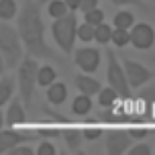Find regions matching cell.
<instances>
[{"label": "cell", "instance_id": "1", "mask_svg": "<svg viewBox=\"0 0 155 155\" xmlns=\"http://www.w3.org/2000/svg\"><path fill=\"white\" fill-rule=\"evenodd\" d=\"M41 6L43 0H23V6L16 12V31L27 55H33L35 59L39 57L55 59L57 55L51 51V47L45 41V23H43Z\"/></svg>", "mask_w": 155, "mask_h": 155}, {"label": "cell", "instance_id": "2", "mask_svg": "<svg viewBox=\"0 0 155 155\" xmlns=\"http://www.w3.org/2000/svg\"><path fill=\"white\" fill-rule=\"evenodd\" d=\"M0 55L4 57L6 68L10 70L18 65V61L25 55V47L18 37V31L8 21H0Z\"/></svg>", "mask_w": 155, "mask_h": 155}, {"label": "cell", "instance_id": "3", "mask_svg": "<svg viewBox=\"0 0 155 155\" xmlns=\"http://www.w3.org/2000/svg\"><path fill=\"white\" fill-rule=\"evenodd\" d=\"M16 86H18V96L27 108H31L33 96H35V88H37V70L39 63L33 55H23V59L16 65Z\"/></svg>", "mask_w": 155, "mask_h": 155}, {"label": "cell", "instance_id": "4", "mask_svg": "<svg viewBox=\"0 0 155 155\" xmlns=\"http://www.w3.org/2000/svg\"><path fill=\"white\" fill-rule=\"evenodd\" d=\"M76 29H78V15L74 10L65 12L59 18H53L51 25V35H53L55 45L59 47V51L70 55L76 45Z\"/></svg>", "mask_w": 155, "mask_h": 155}, {"label": "cell", "instance_id": "5", "mask_svg": "<svg viewBox=\"0 0 155 155\" xmlns=\"http://www.w3.org/2000/svg\"><path fill=\"white\" fill-rule=\"evenodd\" d=\"M106 57H108V70H106V80H108V86L114 88L118 98H131V86L127 82V76H124L123 63L118 61L114 51H106Z\"/></svg>", "mask_w": 155, "mask_h": 155}, {"label": "cell", "instance_id": "6", "mask_svg": "<svg viewBox=\"0 0 155 155\" xmlns=\"http://www.w3.org/2000/svg\"><path fill=\"white\" fill-rule=\"evenodd\" d=\"M123 70H124V76H127V82L131 86V90L133 88H143L153 78V71L147 70L143 63L135 61V59H127V57L123 59Z\"/></svg>", "mask_w": 155, "mask_h": 155}, {"label": "cell", "instance_id": "7", "mask_svg": "<svg viewBox=\"0 0 155 155\" xmlns=\"http://www.w3.org/2000/svg\"><path fill=\"white\" fill-rule=\"evenodd\" d=\"M129 35H131L129 45H133L139 51H147L155 45V29L149 23H135L129 29Z\"/></svg>", "mask_w": 155, "mask_h": 155}, {"label": "cell", "instance_id": "8", "mask_svg": "<svg viewBox=\"0 0 155 155\" xmlns=\"http://www.w3.org/2000/svg\"><path fill=\"white\" fill-rule=\"evenodd\" d=\"M100 49L96 47H80L76 49V55H74V61L84 74H94V71L100 68Z\"/></svg>", "mask_w": 155, "mask_h": 155}, {"label": "cell", "instance_id": "9", "mask_svg": "<svg viewBox=\"0 0 155 155\" xmlns=\"http://www.w3.org/2000/svg\"><path fill=\"white\" fill-rule=\"evenodd\" d=\"M37 137H39V135H35V133L16 131L15 127H8L6 131L2 129V131H0V155L8 153L12 147L21 145V143H31V141H35Z\"/></svg>", "mask_w": 155, "mask_h": 155}, {"label": "cell", "instance_id": "10", "mask_svg": "<svg viewBox=\"0 0 155 155\" xmlns=\"http://www.w3.org/2000/svg\"><path fill=\"white\" fill-rule=\"evenodd\" d=\"M106 151L110 155H123L127 149L133 145V137L129 135L127 131H120V129H114V131H108L106 133Z\"/></svg>", "mask_w": 155, "mask_h": 155}, {"label": "cell", "instance_id": "11", "mask_svg": "<svg viewBox=\"0 0 155 155\" xmlns=\"http://www.w3.org/2000/svg\"><path fill=\"white\" fill-rule=\"evenodd\" d=\"M27 120V112H25V104L21 98H10L8 100V108L4 112V124L6 127H18Z\"/></svg>", "mask_w": 155, "mask_h": 155}, {"label": "cell", "instance_id": "12", "mask_svg": "<svg viewBox=\"0 0 155 155\" xmlns=\"http://www.w3.org/2000/svg\"><path fill=\"white\" fill-rule=\"evenodd\" d=\"M74 84H76V88L82 94H86V96H96L102 88L100 82H98L96 78H92V74H78V76L74 78Z\"/></svg>", "mask_w": 155, "mask_h": 155}, {"label": "cell", "instance_id": "13", "mask_svg": "<svg viewBox=\"0 0 155 155\" xmlns=\"http://www.w3.org/2000/svg\"><path fill=\"white\" fill-rule=\"evenodd\" d=\"M47 100H49V104H53V106H59V104H63V102L68 100V86L63 84V82H57L55 80L53 84L47 86Z\"/></svg>", "mask_w": 155, "mask_h": 155}, {"label": "cell", "instance_id": "14", "mask_svg": "<svg viewBox=\"0 0 155 155\" xmlns=\"http://www.w3.org/2000/svg\"><path fill=\"white\" fill-rule=\"evenodd\" d=\"M71 112L76 116H86L92 112V96H86V94H78L74 102H71Z\"/></svg>", "mask_w": 155, "mask_h": 155}, {"label": "cell", "instance_id": "15", "mask_svg": "<svg viewBox=\"0 0 155 155\" xmlns=\"http://www.w3.org/2000/svg\"><path fill=\"white\" fill-rule=\"evenodd\" d=\"M16 88V82L12 80V76H0V108L8 104V100L12 98Z\"/></svg>", "mask_w": 155, "mask_h": 155}, {"label": "cell", "instance_id": "16", "mask_svg": "<svg viewBox=\"0 0 155 155\" xmlns=\"http://www.w3.org/2000/svg\"><path fill=\"white\" fill-rule=\"evenodd\" d=\"M61 137L63 141H65V145H68V149H71V151H78L80 149V145H82V129H76V127H70V129H63Z\"/></svg>", "mask_w": 155, "mask_h": 155}, {"label": "cell", "instance_id": "17", "mask_svg": "<svg viewBox=\"0 0 155 155\" xmlns=\"http://www.w3.org/2000/svg\"><path fill=\"white\" fill-rule=\"evenodd\" d=\"M55 80H57V71H55V68H51V65H39V70H37V86L47 88L49 84H53Z\"/></svg>", "mask_w": 155, "mask_h": 155}, {"label": "cell", "instance_id": "18", "mask_svg": "<svg viewBox=\"0 0 155 155\" xmlns=\"http://www.w3.org/2000/svg\"><path fill=\"white\" fill-rule=\"evenodd\" d=\"M110 35H112V27L106 21L94 27V41L100 43V45H108L110 43Z\"/></svg>", "mask_w": 155, "mask_h": 155}, {"label": "cell", "instance_id": "19", "mask_svg": "<svg viewBox=\"0 0 155 155\" xmlns=\"http://www.w3.org/2000/svg\"><path fill=\"white\" fill-rule=\"evenodd\" d=\"M96 96H98L100 106H104V108L114 106V102L118 100V94H116V90H114V88H110V86H106V88H100V92L96 94Z\"/></svg>", "mask_w": 155, "mask_h": 155}, {"label": "cell", "instance_id": "20", "mask_svg": "<svg viewBox=\"0 0 155 155\" xmlns=\"http://www.w3.org/2000/svg\"><path fill=\"white\" fill-rule=\"evenodd\" d=\"M112 23H114V29H131L135 25V15L129 10H118L112 18Z\"/></svg>", "mask_w": 155, "mask_h": 155}, {"label": "cell", "instance_id": "21", "mask_svg": "<svg viewBox=\"0 0 155 155\" xmlns=\"http://www.w3.org/2000/svg\"><path fill=\"white\" fill-rule=\"evenodd\" d=\"M16 0H0V21H12L16 18Z\"/></svg>", "mask_w": 155, "mask_h": 155}, {"label": "cell", "instance_id": "22", "mask_svg": "<svg viewBox=\"0 0 155 155\" xmlns=\"http://www.w3.org/2000/svg\"><path fill=\"white\" fill-rule=\"evenodd\" d=\"M65 12H70V8H68V4H65L63 0H49V4H47V15L51 16V18H59V16H63Z\"/></svg>", "mask_w": 155, "mask_h": 155}, {"label": "cell", "instance_id": "23", "mask_svg": "<svg viewBox=\"0 0 155 155\" xmlns=\"http://www.w3.org/2000/svg\"><path fill=\"white\" fill-rule=\"evenodd\" d=\"M110 43H114L116 47H127L131 43V35H129V29H112V35H110Z\"/></svg>", "mask_w": 155, "mask_h": 155}, {"label": "cell", "instance_id": "24", "mask_svg": "<svg viewBox=\"0 0 155 155\" xmlns=\"http://www.w3.org/2000/svg\"><path fill=\"white\" fill-rule=\"evenodd\" d=\"M76 39L84 41V43H90L94 39V27L90 23H78V29H76Z\"/></svg>", "mask_w": 155, "mask_h": 155}, {"label": "cell", "instance_id": "25", "mask_svg": "<svg viewBox=\"0 0 155 155\" xmlns=\"http://www.w3.org/2000/svg\"><path fill=\"white\" fill-rule=\"evenodd\" d=\"M84 21H86V23H90L92 27H96V25L104 23V12L96 6V8H92V10H88V12H84Z\"/></svg>", "mask_w": 155, "mask_h": 155}, {"label": "cell", "instance_id": "26", "mask_svg": "<svg viewBox=\"0 0 155 155\" xmlns=\"http://www.w3.org/2000/svg\"><path fill=\"white\" fill-rule=\"evenodd\" d=\"M127 153L129 155H151V145L147 143H137V145H131V147L127 149Z\"/></svg>", "mask_w": 155, "mask_h": 155}, {"label": "cell", "instance_id": "27", "mask_svg": "<svg viewBox=\"0 0 155 155\" xmlns=\"http://www.w3.org/2000/svg\"><path fill=\"white\" fill-rule=\"evenodd\" d=\"M35 153H37V155H55L57 151H55V147L51 145V143H49V141H45V139H43V141H41V143L37 145Z\"/></svg>", "mask_w": 155, "mask_h": 155}, {"label": "cell", "instance_id": "28", "mask_svg": "<svg viewBox=\"0 0 155 155\" xmlns=\"http://www.w3.org/2000/svg\"><path fill=\"white\" fill-rule=\"evenodd\" d=\"M10 155H35V149L29 147V143H21V145H16L8 151Z\"/></svg>", "mask_w": 155, "mask_h": 155}, {"label": "cell", "instance_id": "29", "mask_svg": "<svg viewBox=\"0 0 155 155\" xmlns=\"http://www.w3.org/2000/svg\"><path fill=\"white\" fill-rule=\"evenodd\" d=\"M102 135V131L98 129V127H92V129H86V131H82V137L88 141H96L98 137Z\"/></svg>", "mask_w": 155, "mask_h": 155}, {"label": "cell", "instance_id": "30", "mask_svg": "<svg viewBox=\"0 0 155 155\" xmlns=\"http://www.w3.org/2000/svg\"><path fill=\"white\" fill-rule=\"evenodd\" d=\"M98 2L100 0H80V12H88V10H92V8L98 6Z\"/></svg>", "mask_w": 155, "mask_h": 155}, {"label": "cell", "instance_id": "31", "mask_svg": "<svg viewBox=\"0 0 155 155\" xmlns=\"http://www.w3.org/2000/svg\"><path fill=\"white\" fill-rule=\"evenodd\" d=\"M114 6H127V4H131V6H143V2L141 0H110Z\"/></svg>", "mask_w": 155, "mask_h": 155}, {"label": "cell", "instance_id": "32", "mask_svg": "<svg viewBox=\"0 0 155 155\" xmlns=\"http://www.w3.org/2000/svg\"><path fill=\"white\" fill-rule=\"evenodd\" d=\"M127 133L131 135L133 139H143V137H147V133H149V131H147V129H129Z\"/></svg>", "mask_w": 155, "mask_h": 155}, {"label": "cell", "instance_id": "33", "mask_svg": "<svg viewBox=\"0 0 155 155\" xmlns=\"http://www.w3.org/2000/svg\"><path fill=\"white\" fill-rule=\"evenodd\" d=\"M63 2L68 4V8H70V10L78 12V8H80V0H63Z\"/></svg>", "mask_w": 155, "mask_h": 155}, {"label": "cell", "instance_id": "34", "mask_svg": "<svg viewBox=\"0 0 155 155\" xmlns=\"http://www.w3.org/2000/svg\"><path fill=\"white\" fill-rule=\"evenodd\" d=\"M4 70H8V68H6V61H4V57L0 55V76H4Z\"/></svg>", "mask_w": 155, "mask_h": 155}, {"label": "cell", "instance_id": "35", "mask_svg": "<svg viewBox=\"0 0 155 155\" xmlns=\"http://www.w3.org/2000/svg\"><path fill=\"white\" fill-rule=\"evenodd\" d=\"M2 129H4V112L0 110V131H2Z\"/></svg>", "mask_w": 155, "mask_h": 155}, {"label": "cell", "instance_id": "36", "mask_svg": "<svg viewBox=\"0 0 155 155\" xmlns=\"http://www.w3.org/2000/svg\"><path fill=\"white\" fill-rule=\"evenodd\" d=\"M153 61H155V57H153Z\"/></svg>", "mask_w": 155, "mask_h": 155}]
</instances>
